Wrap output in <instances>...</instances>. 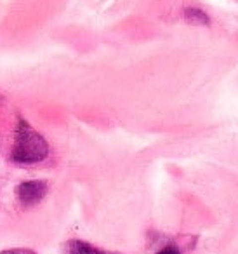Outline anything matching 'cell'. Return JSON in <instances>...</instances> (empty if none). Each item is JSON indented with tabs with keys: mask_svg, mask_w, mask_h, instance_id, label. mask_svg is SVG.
I'll return each instance as SVG.
<instances>
[{
	"mask_svg": "<svg viewBox=\"0 0 238 254\" xmlns=\"http://www.w3.org/2000/svg\"><path fill=\"white\" fill-rule=\"evenodd\" d=\"M11 155L18 164H37L49 155V145L42 134L33 131L25 120H21L16 127Z\"/></svg>",
	"mask_w": 238,
	"mask_h": 254,
	"instance_id": "obj_1",
	"label": "cell"
},
{
	"mask_svg": "<svg viewBox=\"0 0 238 254\" xmlns=\"http://www.w3.org/2000/svg\"><path fill=\"white\" fill-rule=\"evenodd\" d=\"M47 187L46 181H23L16 187V197L19 198V202H23L25 205H33V204H39L44 197H46Z\"/></svg>",
	"mask_w": 238,
	"mask_h": 254,
	"instance_id": "obj_2",
	"label": "cell"
},
{
	"mask_svg": "<svg viewBox=\"0 0 238 254\" xmlns=\"http://www.w3.org/2000/svg\"><path fill=\"white\" fill-rule=\"evenodd\" d=\"M64 251L66 254H115V253H110V251H103L99 247L92 246V244L87 242H82V240H68L64 244Z\"/></svg>",
	"mask_w": 238,
	"mask_h": 254,
	"instance_id": "obj_3",
	"label": "cell"
},
{
	"mask_svg": "<svg viewBox=\"0 0 238 254\" xmlns=\"http://www.w3.org/2000/svg\"><path fill=\"white\" fill-rule=\"evenodd\" d=\"M184 19L188 23H191V25H198V26H207L210 23L209 16L205 14L203 11H200V9H188V11H184Z\"/></svg>",
	"mask_w": 238,
	"mask_h": 254,
	"instance_id": "obj_4",
	"label": "cell"
},
{
	"mask_svg": "<svg viewBox=\"0 0 238 254\" xmlns=\"http://www.w3.org/2000/svg\"><path fill=\"white\" fill-rule=\"evenodd\" d=\"M0 254H37L32 249H25V247H16V249H5L0 251Z\"/></svg>",
	"mask_w": 238,
	"mask_h": 254,
	"instance_id": "obj_5",
	"label": "cell"
},
{
	"mask_svg": "<svg viewBox=\"0 0 238 254\" xmlns=\"http://www.w3.org/2000/svg\"><path fill=\"white\" fill-rule=\"evenodd\" d=\"M157 254H181L179 253V249L176 246H172V244H169V246H165V247H162L160 251H158Z\"/></svg>",
	"mask_w": 238,
	"mask_h": 254,
	"instance_id": "obj_6",
	"label": "cell"
}]
</instances>
